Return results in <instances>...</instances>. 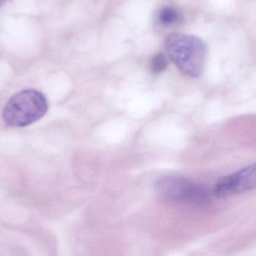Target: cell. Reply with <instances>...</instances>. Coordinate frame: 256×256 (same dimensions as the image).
<instances>
[{"label": "cell", "mask_w": 256, "mask_h": 256, "mask_svg": "<svg viewBox=\"0 0 256 256\" xmlns=\"http://www.w3.org/2000/svg\"><path fill=\"white\" fill-rule=\"evenodd\" d=\"M156 190L160 196L175 202L202 204L208 198L203 187L178 176L162 178L157 182Z\"/></svg>", "instance_id": "3957f363"}, {"label": "cell", "mask_w": 256, "mask_h": 256, "mask_svg": "<svg viewBox=\"0 0 256 256\" xmlns=\"http://www.w3.org/2000/svg\"><path fill=\"white\" fill-rule=\"evenodd\" d=\"M6 0H0V7L2 6V4L5 2Z\"/></svg>", "instance_id": "52a82bcc"}, {"label": "cell", "mask_w": 256, "mask_h": 256, "mask_svg": "<svg viewBox=\"0 0 256 256\" xmlns=\"http://www.w3.org/2000/svg\"><path fill=\"white\" fill-rule=\"evenodd\" d=\"M256 186V166L254 163L233 174L221 178L214 188V194L218 198L254 190Z\"/></svg>", "instance_id": "277c9868"}, {"label": "cell", "mask_w": 256, "mask_h": 256, "mask_svg": "<svg viewBox=\"0 0 256 256\" xmlns=\"http://www.w3.org/2000/svg\"><path fill=\"white\" fill-rule=\"evenodd\" d=\"M166 48L169 58L181 72L191 78L202 74L206 48L200 38L187 34H172L166 40Z\"/></svg>", "instance_id": "6da1fadb"}, {"label": "cell", "mask_w": 256, "mask_h": 256, "mask_svg": "<svg viewBox=\"0 0 256 256\" xmlns=\"http://www.w3.org/2000/svg\"><path fill=\"white\" fill-rule=\"evenodd\" d=\"M178 12L170 7H164L160 10L158 18L160 23L164 25H170L178 20Z\"/></svg>", "instance_id": "5b68a950"}, {"label": "cell", "mask_w": 256, "mask_h": 256, "mask_svg": "<svg viewBox=\"0 0 256 256\" xmlns=\"http://www.w3.org/2000/svg\"><path fill=\"white\" fill-rule=\"evenodd\" d=\"M48 110V103L44 94L36 90H25L8 100L2 118L10 126L24 127L40 120Z\"/></svg>", "instance_id": "7a4b0ae2"}, {"label": "cell", "mask_w": 256, "mask_h": 256, "mask_svg": "<svg viewBox=\"0 0 256 256\" xmlns=\"http://www.w3.org/2000/svg\"><path fill=\"white\" fill-rule=\"evenodd\" d=\"M168 65V60L163 54L156 55L150 62V70L154 74L162 72Z\"/></svg>", "instance_id": "8992f818"}]
</instances>
